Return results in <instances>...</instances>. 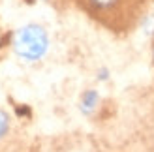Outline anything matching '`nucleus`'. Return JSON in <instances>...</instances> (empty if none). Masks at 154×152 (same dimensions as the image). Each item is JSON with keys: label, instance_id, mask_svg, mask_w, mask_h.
Instances as JSON below:
<instances>
[{"label": "nucleus", "instance_id": "2", "mask_svg": "<svg viewBox=\"0 0 154 152\" xmlns=\"http://www.w3.org/2000/svg\"><path fill=\"white\" fill-rule=\"evenodd\" d=\"M124 0H85L87 8L96 15H111L122 6Z\"/></svg>", "mask_w": 154, "mask_h": 152}, {"label": "nucleus", "instance_id": "3", "mask_svg": "<svg viewBox=\"0 0 154 152\" xmlns=\"http://www.w3.org/2000/svg\"><path fill=\"white\" fill-rule=\"evenodd\" d=\"M98 103H100V96L96 90H85L81 96V111L85 115H90L98 107Z\"/></svg>", "mask_w": 154, "mask_h": 152}, {"label": "nucleus", "instance_id": "4", "mask_svg": "<svg viewBox=\"0 0 154 152\" xmlns=\"http://www.w3.org/2000/svg\"><path fill=\"white\" fill-rule=\"evenodd\" d=\"M8 132H10V115L0 109V139H4Z\"/></svg>", "mask_w": 154, "mask_h": 152}, {"label": "nucleus", "instance_id": "5", "mask_svg": "<svg viewBox=\"0 0 154 152\" xmlns=\"http://www.w3.org/2000/svg\"><path fill=\"white\" fill-rule=\"evenodd\" d=\"M98 79H102V81H105V79H107V70H102V71H100V75H98Z\"/></svg>", "mask_w": 154, "mask_h": 152}, {"label": "nucleus", "instance_id": "1", "mask_svg": "<svg viewBox=\"0 0 154 152\" xmlns=\"http://www.w3.org/2000/svg\"><path fill=\"white\" fill-rule=\"evenodd\" d=\"M49 47L47 32L40 25H26L17 30L13 38V51L25 60H40Z\"/></svg>", "mask_w": 154, "mask_h": 152}]
</instances>
